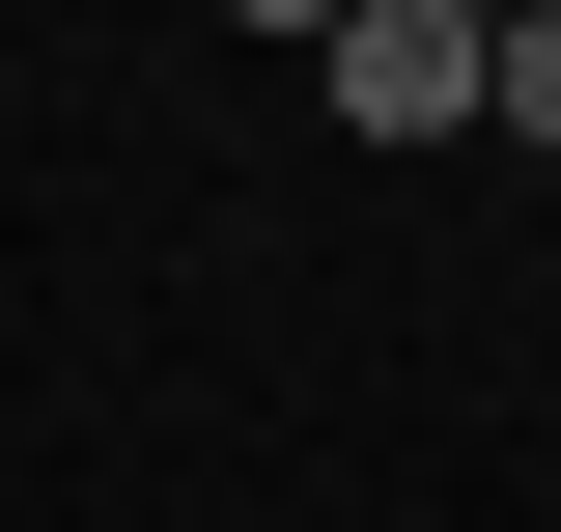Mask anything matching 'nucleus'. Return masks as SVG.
<instances>
[{
	"label": "nucleus",
	"instance_id": "obj_1",
	"mask_svg": "<svg viewBox=\"0 0 561 532\" xmlns=\"http://www.w3.org/2000/svg\"><path fill=\"white\" fill-rule=\"evenodd\" d=\"M309 113L337 140H478V0H337L309 28Z\"/></svg>",
	"mask_w": 561,
	"mask_h": 532
},
{
	"label": "nucleus",
	"instance_id": "obj_2",
	"mask_svg": "<svg viewBox=\"0 0 561 532\" xmlns=\"http://www.w3.org/2000/svg\"><path fill=\"white\" fill-rule=\"evenodd\" d=\"M478 113H505V140H561V0H505V28H478Z\"/></svg>",
	"mask_w": 561,
	"mask_h": 532
}]
</instances>
